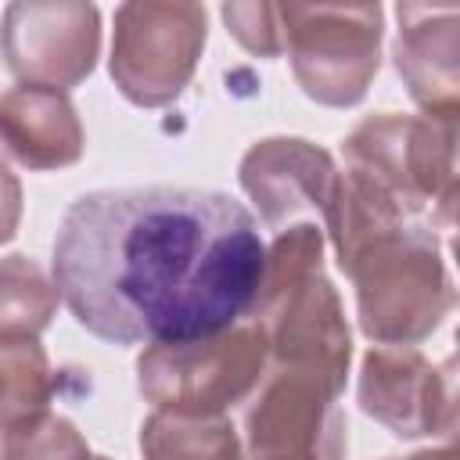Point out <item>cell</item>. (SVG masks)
I'll return each instance as SVG.
<instances>
[{
	"mask_svg": "<svg viewBox=\"0 0 460 460\" xmlns=\"http://www.w3.org/2000/svg\"><path fill=\"white\" fill-rule=\"evenodd\" d=\"M280 25L291 72L309 101L352 108L367 97L381 65V4H280Z\"/></svg>",
	"mask_w": 460,
	"mask_h": 460,
	"instance_id": "5b68a950",
	"label": "cell"
},
{
	"mask_svg": "<svg viewBox=\"0 0 460 460\" xmlns=\"http://www.w3.org/2000/svg\"><path fill=\"white\" fill-rule=\"evenodd\" d=\"M338 176L334 158L302 137H266L244 151L237 169L244 194L273 234L302 219L327 226L338 198Z\"/></svg>",
	"mask_w": 460,
	"mask_h": 460,
	"instance_id": "30bf717a",
	"label": "cell"
},
{
	"mask_svg": "<svg viewBox=\"0 0 460 460\" xmlns=\"http://www.w3.org/2000/svg\"><path fill=\"white\" fill-rule=\"evenodd\" d=\"M338 399L341 392L316 374L266 363L241 406L244 460H341L349 431Z\"/></svg>",
	"mask_w": 460,
	"mask_h": 460,
	"instance_id": "52a82bcc",
	"label": "cell"
},
{
	"mask_svg": "<svg viewBox=\"0 0 460 460\" xmlns=\"http://www.w3.org/2000/svg\"><path fill=\"white\" fill-rule=\"evenodd\" d=\"M208 18L201 4L133 0L115 7L111 79L137 108L172 104L194 79Z\"/></svg>",
	"mask_w": 460,
	"mask_h": 460,
	"instance_id": "8992f818",
	"label": "cell"
},
{
	"mask_svg": "<svg viewBox=\"0 0 460 460\" xmlns=\"http://www.w3.org/2000/svg\"><path fill=\"white\" fill-rule=\"evenodd\" d=\"M262 262L259 219L198 187L83 194L54 241L58 295L111 345H176L244 320Z\"/></svg>",
	"mask_w": 460,
	"mask_h": 460,
	"instance_id": "6da1fadb",
	"label": "cell"
},
{
	"mask_svg": "<svg viewBox=\"0 0 460 460\" xmlns=\"http://www.w3.org/2000/svg\"><path fill=\"white\" fill-rule=\"evenodd\" d=\"M223 22L248 54L255 58L284 54L280 4H223Z\"/></svg>",
	"mask_w": 460,
	"mask_h": 460,
	"instance_id": "e0dca14e",
	"label": "cell"
},
{
	"mask_svg": "<svg viewBox=\"0 0 460 460\" xmlns=\"http://www.w3.org/2000/svg\"><path fill=\"white\" fill-rule=\"evenodd\" d=\"M352 172L381 187L410 219L453 230L456 208V122L381 111L341 144Z\"/></svg>",
	"mask_w": 460,
	"mask_h": 460,
	"instance_id": "3957f363",
	"label": "cell"
},
{
	"mask_svg": "<svg viewBox=\"0 0 460 460\" xmlns=\"http://www.w3.org/2000/svg\"><path fill=\"white\" fill-rule=\"evenodd\" d=\"M341 270L356 284L359 331L377 345H417L456 305L438 237L428 223H399L370 237Z\"/></svg>",
	"mask_w": 460,
	"mask_h": 460,
	"instance_id": "7a4b0ae2",
	"label": "cell"
},
{
	"mask_svg": "<svg viewBox=\"0 0 460 460\" xmlns=\"http://www.w3.org/2000/svg\"><path fill=\"white\" fill-rule=\"evenodd\" d=\"M0 144L29 169H65L83 158V122L68 93L50 86H11L0 93Z\"/></svg>",
	"mask_w": 460,
	"mask_h": 460,
	"instance_id": "7c38bea8",
	"label": "cell"
},
{
	"mask_svg": "<svg viewBox=\"0 0 460 460\" xmlns=\"http://www.w3.org/2000/svg\"><path fill=\"white\" fill-rule=\"evenodd\" d=\"M86 438L58 413H36L0 438V460H90Z\"/></svg>",
	"mask_w": 460,
	"mask_h": 460,
	"instance_id": "2e32d148",
	"label": "cell"
},
{
	"mask_svg": "<svg viewBox=\"0 0 460 460\" xmlns=\"http://www.w3.org/2000/svg\"><path fill=\"white\" fill-rule=\"evenodd\" d=\"M144 460H244L241 431L230 417L151 413L140 428Z\"/></svg>",
	"mask_w": 460,
	"mask_h": 460,
	"instance_id": "4fadbf2b",
	"label": "cell"
},
{
	"mask_svg": "<svg viewBox=\"0 0 460 460\" xmlns=\"http://www.w3.org/2000/svg\"><path fill=\"white\" fill-rule=\"evenodd\" d=\"M395 68L428 119L456 122L460 115V11L453 4H399Z\"/></svg>",
	"mask_w": 460,
	"mask_h": 460,
	"instance_id": "8fae6325",
	"label": "cell"
},
{
	"mask_svg": "<svg viewBox=\"0 0 460 460\" xmlns=\"http://www.w3.org/2000/svg\"><path fill=\"white\" fill-rule=\"evenodd\" d=\"M58 284L29 255L0 259V341H32L58 313Z\"/></svg>",
	"mask_w": 460,
	"mask_h": 460,
	"instance_id": "5bb4252c",
	"label": "cell"
},
{
	"mask_svg": "<svg viewBox=\"0 0 460 460\" xmlns=\"http://www.w3.org/2000/svg\"><path fill=\"white\" fill-rule=\"evenodd\" d=\"M266 363V334L244 316L205 338L147 345L137 359V385L158 413L226 417L259 388Z\"/></svg>",
	"mask_w": 460,
	"mask_h": 460,
	"instance_id": "277c9868",
	"label": "cell"
},
{
	"mask_svg": "<svg viewBox=\"0 0 460 460\" xmlns=\"http://www.w3.org/2000/svg\"><path fill=\"white\" fill-rule=\"evenodd\" d=\"M50 395H54V377L40 338L0 341V438L14 424L47 413Z\"/></svg>",
	"mask_w": 460,
	"mask_h": 460,
	"instance_id": "9a60e30c",
	"label": "cell"
},
{
	"mask_svg": "<svg viewBox=\"0 0 460 460\" xmlns=\"http://www.w3.org/2000/svg\"><path fill=\"white\" fill-rule=\"evenodd\" d=\"M359 410L399 438L453 435V359L435 367L413 345H374L359 367Z\"/></svg>",
	"mask_w": 460,
	"mask_h": 460,
	"instance_id": "9c48e42d",
	"label": "cell"
},
{
	"mask_svg": "<svg viewBox=\"0 0 460 460\" xmlns=\"http://www.w3.org/2000/svg\"><path fill=\"white\" fill-rule=\"evenodd\" d=\"M22 223V183L11 172V165L0 158V244H7L18 234Z\"/></svg>",
	"mask_w": 460,
	"mask_h": 460,
	"instance_id": "ac0fdd59",
	"label": "cell"
},
{
	"mask_svg": "<svg viewBox=\"0 0 460 460\" xmlns=\"http://www.w3.org/2000/svg\"><path fill=\"white\" fill-rule=\"evenodd\" d=\"M388 460H456V449L453 446H442V449H420L413 456H388Z\"/></svg>",
	"mask_w": 460,
	"mask_h": 460,
	"instance_id": "d6986e66",
	"label": "cell"
},
{
	"mask_svg": "<svg viewBox=\"0 0 460 460\" xmlns=\"http://www.w3.org/2000/svg\"><path fill=\"white\" fill-rule=\"evenodd\" d=\"M101 50V14L75 0H22L4 11L0 58L29 86H79Z\"/></svg>",
	"mask_w": 460,
	"mask_h": 460,
	"instance_id": "ba28073f",
	"label": "cell"
},
{
	"mask_svg": "<svg viewBox=\"0 0 460 460\" xmlns=\"http://www.w3.org/2000/svg\"><path fill=\"white\" fill-rule=\"evenodd\" d=\"M90 460H108V456H90Z\"/></svg>",
	"mask_w": 460,
	"mask_h": 460,
	"instance_id": "ffe728a7",
	"label": "cell"
}]
</instances>
